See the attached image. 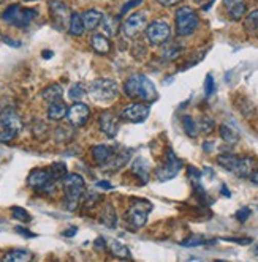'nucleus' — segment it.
<instances>
[{
	"mask_svg": "<svg viewBox=\"0 0 258 262\" xmlns=\"http://www.w3.org/2000/svg\"><path fill=\"white\" fill-rule=\"evenodd\" d=\"M124 92L128 98L140 100L143 103H152L157 100L155 85L144 74H132L124 84Z\"/></svg>",
	"mask_w": 258,
	"mask_h": 262,
	"instance_id": "obj_1",
	"label": "nucleus"
},
{
	"mask_svg": "<svg viewBox=\"0 0 258 262\" xmlns=\"http://www.w3.org/2000/svg\"><path fill=\"white\" fill-rule=\"evenodd\" d=\"M65 204L68 210H75L86 194V183L84 179L78 174H67L62 179Z\"/></svg>",
	"mask_w": 258,
	"mask_h": 262,
	"instance_id": "obj_2",
	"label": "nucleus"
},
{
	"mask_svg": "<svg viewBox=\"0 0 258 262\" xmlns=\"http://www.w3.org/2000/svg\"><path fill=\"white\" fill-rule=\"evenodd\" d=\"M119 87L117 82L108 78H100L89 85V95L97 103H111L117 98Z\"/></svg>",
	"mask_w": 258,
	"mask_h": 262,
	"instance_id": "obj_3",
	"label": "nucleus"
},
{
	"mask_svg": "<svg viewBox=\"0 0 258 262\" xmlns=\"http://www.w3.org/2000/svg\"><path fill=\"white\" fill-rule=\"evenodd\" d=\"M23 129V120L13 109L0 112V142H11Z\"/></svg>",
	"mask_w": 258,
	"mask_h": 262,
	"instance_id": "obj_4",
	"label": "nucleus"
},
{
	"mask_svg": "<svg viewBox=\"0 0 258 262\" xmlns=\"http://www.w3.org/2000/svg\"><path fill=\"white\" fill-rule=\"evenodd\" d=\"M38 16V11L33 8H24L21 5H10L4 13H2V19L14 27L24 29L30 26V23Z\"/></svg>",
	"mask_w": 258,
	"mask_h": 262,
	"instance_id": "obj_5",
	"label": "nucleus"
},
{
	"mask_svg": "<svg viewBox=\"0 0 258 262\" xmlns=\"http://www.w3.org/2000/svg\"><path fill=\"white\" fill-rule=\"evenodd\" d=\"M151 209H152L151 202H147L144 199H135L133 204H132V207L127 210V215H125L127 224L133 231L141 229L147 223V216H149Z\"/></svg>",
	"mask_w": 258,
	"mask_h": 262,
	"instance_id": "obj_6",
	"label": "nucleus"
},
{
	"mask_svg": "<svg viewBox=\"0 0 258 262\" xmlns=\"http://www.w3.org/2000/svg\"><path fill=\"white\" fill-rule=\"evenodd\" d=\"M200 24V17L196 11L190 7H182L176 11V33L179 36L192 35Z\"/></svg>",
	"mask_w": 258,
	"mask_h": 262,
	"instance_id": "obj_7",
	"label": "nucleus"
},
{
	"mask_svg": "<svg viewBox=\"0 0 258 262\" xmlns=\"http://www.w3.org/2000/svg\"><path fill=\"white\" fill-rule=\"evenodd\" d=\"M56 182L57 180L51 174L49 167L48 169H35L27 177V185L30 188H33L38 193H46V194H51L56 190Z\"/></svg>",
	"mask_w": 258,
	"mask_h": 262,
	"instance_id": "obj_8",
	"label": "nucleus"
},
{
	"mask_svg": "<svg viewBox=\"0 0 258 262\" xmlns=\"http://www.w3.org/2000/svg\"><path fill=\"white\" fill-rule=\"evenodd\" d=\"M182 169V161L174 155V152L171 148L167 150V160H165V164L160 166L155 171V177L158 182H168L171 179H174L179 171Z\"/></svg>",
	"mask_w": 258,
	"mask_h": 262,
	"instance_id": "obj_9",
	"label": "nucleus"
},
{
	"mask_svg": "<svg viewBox=\"0 0 258 262\" xmlns=\"http://www.w3.org/2000/svg\"><path fill=\"white\" fill-rule=\"evenodd\" d=\"M147 27V13L136 11L132 16H128L122 24V33L127 38H138L140 33Z\"/></svg>",
	"mask_w": 258,
	"mask_h": 262,
	"instance_id": "obj_10",
	"label": "nucleus"
},
{
	"mask_svg": "<svg viewBox=\"0 0 258 262\" xmlns=\"http://www.w3.org/2000/svg\"><path fill=\"white\" fill-rule=\"evenodd\" d=\"M170 36H171V27L165 21H154L146 27V38L154 46L168 41Z\"/></svg>",
	"mask_w": 258,
	"mask_h": 262,
	"instance_id": "obj_11",
	"label": "nucleus"
},
{
	"mask_svg": "<svg viewBox=\"0 0 258 262\" xmlns=\"http://www.w3.org/2000/svg\"><path fill=\"white\" fill-rule=\"evenodd\" d=\"M49 13L52 17V23L56 26V29L59 30H65L68 29V23H70V8L67 4H64L62 0H51L49 2Z\"/></svg>",
	"mask_w": 258,
	"mask_h": 262,
	"instance_id": "obj_12",
	"label": "nucleus"
},
{
	"mask_svg": "<svg viewBox=\"0 0 258 262\" xmlns=\"http://www.w3.org/2000/svg\"><path fill=\"white\" fill-rule=\"evenodd\" d=\"M68 119V123L75 128H80L83 125L87 123L89 117H90V107L81 101H75V104H71L68 109H67V116Z\"/></svg>",
	"mask_w": 258,
	"mask_h": 262,
	"instance_id": "obj_13",
	"label": "nucleus"
},
{
	"mask_svg": "<svg viewBox=\"0 0 258 262\" xmlns=\"http://www.w3.org/2000/svg\"><path fill=\"white\" fill-rule=\"evenodd\" d=\"M147 117H149V106L144 103H132L121 112V119L132 123H143Z\"/></svg>",
	"mask_w": 258,
	"mask_h": 262,
	"instance_id": "obj_14",
	"label": "nucleus"
},
{
	"mask_svg": "<svg viewBox=\"0 0 258 262\" xmlns=\"http://www.w3.org/2000/svg\"><path fill=\"white\" fill-rule=\"evenodd\" d=\"M98 126L102 129V133L106 135L108 138H114L119 131V122L116 116L109 111H103L98 117Z\"/></svg>",
	"mask_w": 258,
	"mask_h": 262,
	"instance_id": "obj_15",
	"label": "nucleus"
},
{
	"mask_svg": "<svg viewBox=\"0 0 258 262\" xmlns=\"http://www.w3.org/2000/svg\"><path fill=\"white\" fill-rule=\"evenodd\" d=\"M114 152H116L114 147H109V145H105V144L92 147V157H94L95 163L98 166H102V167H105L109 163V160L113 158Z\"/></svg>",
	"mask_w": 258,
	"mask_h": 262,
	"instance_id": "obj_16",
	"label": "nucleus"
},
{
	"mask_svg": "<svg viewBox=\"0 0 258 262\" xmlns=\"http://www.w3.org/2000/svg\"><path fill=\"white\" fill-rule=\"evenodd\" d=\"M253 164H255V161L249 157H243V158L237 157V161H236L231 172L241 179H249L253 172Z\"/></svg>",
	"mask_w": 258,
	"mask_h": 262,
	"instance_id": "obj_17",
	"label": "nucleus"
},
{
	"mask_svg": "<svg viewBox=\"0 0 258 262\" xmlns=\"http://www.w3.org/2000/svg\"><path fill=\"white\" fill-rule=\"evenodd\" d=\"M132 157V152L128 150V148H116V152L113 155V158L109 160V163L105 166V169H109V171H119L122 166L127 164V161L130 160Z\"/></svg>",
	"mask_w": 258,
	"mask_h": 262,
	"instance_id": "obj_18",
	"label": "nucleus"
},
{
	"mask_svg": "<svg viewBox=\"0 0 258 262\" xmlns=\"http://www.w3.org/2000/svg\"><path fill=\"white\" fill-rule=\"evenodd\" d=\"M224 7L233 21H239L246 14V0H224Z\"/></svg>",
	"mask_w": 258,
	"mask_h": 262,
	"instance_id": "obj_19",
	"label": "nucleus"
},
{
	"mask_svg": "<svg viewBox=\"0 0 258 262\" xmlns=\"http://www.w3.org/2000/svg\"><path fill=\"white\" fill-rule=\"evenodd\" d=\"M83 16V24H84V29L92 32V30H95L98 26H102V21H103V13L100 10H95V8H92V10H87L84 11Z\"/></svg>",
	"mask_w": 258,
	"mask_h": 262,
	"instance_id": "obj_20",
	"label": "nucleus"
},
{
	"mask_svg": "<svg viewBox=\"0 0 258 262\" xmlns=\"http://www.w3.org/2000/svg\"><path fill=\"white\" fill-rule=\"evenodd\" d=\"M90 46H92V49H94L100 55H106L109 52V49H111V43H109V40L106 38L105 35H102V33L92 35Z\"/></svg>",
	"mask_w": 258,
	"mask_h": 262,
	"instance_id": "obj_21",
	"label": "nucleus"
},
{
	"mask_svg": "<svg viewBox=\"0 0 258 262\" xmlns=\"http://www.w3.org/2000/svg\"><path fill=\"white\" fill-rule=\"evenodd\" d=\"M132 171L133 174L141 180V183H147V180H149V164H147V161L141 157H138L133 164H132Z\"/></svg>",
	"mask_w": 258,
	"mask_h": 262,
	"instance_id": "obj_22",
	"label": "nucleus"
},
{
	"mask_svg": "<svg viewBox=\"0 0 258 262\" xmlns=\"http://www.w3.org/2000/svg\"><path fill=\"white\" fill-rule=\"evenodd\" d=\"M100 221L109 229H116L117 228V215H116V210H114V207L111 204H106L103 207Z\"/></svg>",
	"mask_w": 258,
	"mask_h": 262,
	"instance_id": "obj_23",
	"label": "nucleus"
},
{
	"mask_svg": "<svg viewBox=\"0 0 258 262\" xmlns=\"http://www.w3.org/2000/svg\"><path fill=\"white\" fill-rule=\"evenodd\" d=\"M67 106L62 100L59 101H54V103H49V107H48V119L49 120H54V122H57V120H62L65 116H67Z\"/></svg>",
	"mask_w": 258,
	"mask_h": 262,
	"instance_id": "obj_24",
	"label": "nucleus"
},
{
	"mask_svg": "<svg viewBox=\"0 0 258 262\" xmlns=\"http://www.w3.org/2000/svg\"><path fill=\"white\" fill-rule=\"evenodd\" d=\"M62 93H64V90L59 84H51L42 92V98L48 103H54V101L62 100Z\"/></svg>",
	"mask_w": 258,
	"mask_h": 262,
	"instance_id": "obj_25",
	"label": "nucleus"
},
{
	"mask_svg": "<svg viewBox=\"0 0 258 262\" xmlns=\"http://www.w3.org/2000/svg\"><path fill=\"white\" fill-rule=\"evenodd\" d=\"M84 24H83V16L80 13H71L70 16V23H68V32L70 35H75V36H80L84 33Z\"/></svg>",
	"mask_w": 258,
	"mask_h": 262,
	"instance_id": "obj_26",
	"label": "nucleus"
},
{
	"mask_svg": "<svg viewBox=\"0 0 258 262\" xmlns=\"http://www.w3.org/2000/svg\"><path fill=\"white\" fill-rule=\"evenodd\" d=\"M244 30L250 36H258V10H253L246 16Z\"/></svg>",
	"mask_w": 258,
	"mask_h": 262,
	"instance_id": "obj_27",
	"label": "nucleus"
},
{
	"mask_svg": "<svg viewBox=\"0 0 258 262\" xmlns=\"http://www.w3.org/2000/svg\"><path fill=\"white\" fill-rule=\"evenodd\" d=\"M106 248L111 251L113 256H116L119 259H130V251H128V248L124 245V243H121V242L111 240L106 245Z\"/></svg>",
	"mask_w": 258,
	"mask_h": 262,
	"instance_id": "obj_28",
	"label": "nucleus"
},
{
	"mask_svg": "<svg viewBox=\"0 0 258 262\" xmlns=\"http://www.w3.org/2000/svg\"><path fill=\"white\" fill-rule=\"evenodd\" d=\"M32 259V253L26 250H13L4 256L5 262H26Z\"/></svg>",
	"mask_w": 258,
	"mask_h": 262,
	"instance_id": "obj_29",
	"label": "nucleus"
},
{
	"mask_svg": "<svg viewBox=\"0 0 258 262\" xmlns=\"http://www.w3.org/2000/svg\"><path fill=\"white\" fill-rule=\"evenodd\" d=\"M220 138H222L230 145H234L239 141V135L236 133V131L231 126H228V125H222V126H220Z\"/></svg>",
	"mask_w": 258,
	"mask_h": 262,
	"instance_id": "obj_30",
	"label": "nucleus"
},
{
	"mask_svg": "<svg viewBox=\"0 0 258 262\" xmlns=\"http://www.w3.org/2000/svg\"><path fill=\"white\" fill-rule=\"evenodd\" d=\"M84 95H86V89L80 82L78 84H73L70 87V90H68V97L73 101H81L84 98Z\"/></svg>",
	"mask_w": 258,
	"mask_h": 262,
	"instance_id": "obj_31",
	"label": "nucleus"
},
{
	"mask_svg": "<svg viewBox=\"0 0 258 262\" xmlns=\"http://www.w3.org/2000/svg\"><path fill=\"white\" fill-rule=\"evenodd\" d=\"M49 171L56 180H62L67 176V166L64 163H54V164H51Z\"/></svg>",
	"mask_w": 258,
	"mask_h": 262,
	"instance_id": "obj_32",
	"label": "nucleus"
},
{
	"mask_svg": "<svg viewBox=\"0 0 258 262\" xmlns=\"http://www.w3.org/2000/svg\"><path fill=\"white\" fill-rule=\"evenodd\" d=\"M182 123H184V129H186V133H187L189 136L195 138L196 133H198V125L193 122V119H192L190 116H186V117L182 119Z\"/></svg>",
	"mask_w": 258,
	"mask_h": 262,
	"instance_id": "obj_33",
	"label": "nucleus"
},
{
	"mask_svg": "<svg viewBox=\"0 0 258 262\" xmlns=\"http://www.w3.org/2000/svg\"><path fill=\"white\" fill-rule=\"evenodd\" d=\"M11 213H13V218L17 220V221H21V223H29L32 218L29 215V212L23 207H13L11 209Z\"/></svg>",
	"mask_w": 258,
	"mask_h": 262,
	"instance_id": "obj_34",
	"label": "nucleus"
},
{
	"mask_svg": "<svg viewBox=\"0 0 258 262\" xmlns=\"http://www.w3.org/2000/svg\"><path fill=\"white\" fill-rule=\"evenodd\" d=\"M198 128L203 131V133H211V131L214 129V120L209 117L201 119V122L198 123Z\"/></svg>",
	"mask_w": 258,
	"mask_h": 262,
	"instance_id": "obj_35",
	"label": "nucleus"
},
{
	"mask_svg": "<svg viewBox=\"0 0 258 262\" xmlns=\"http://www.w3.org/2000/svg\"><path fill=\"white\" fill-rule=\"evenodd\" d=\"M54 135H56V139H57L59 142H65V141H68V139L71 138V136H70V135H71L70 131H68L67 128H62V126L54 131Z\"/></svg>",
	"mask_w": 258,
	"mask_h": 262,
	"instance_id": "obj_36",
	"label": "nucleus"
},
{
	"mask_svg": "<svg viewBox=\"0 0 258 262\" xmlns=\"http://www.w3.org/2000/svg\"><path fill=\"white\" fill-rule=\"evenodd\" d=\"M214 90H215L214 78L211 76V74H208V76H206V81H205V93H206V97H208V98L212 95Z\"/></svg>",
	"mask_w": 258,
	"mask_h": 262,
	"instance_id": "obj_37",
	"label": "nucleus"
},
{
	"mask_svg": "<svg viewBox=\"0 0 258 262\" xmlns=\"http://www.w3.org/2000/svg\"><path fill=\"white\" fill-rule=\"evenodd\" d=\"M205 243H208L205 238H201V237H192L189 240H184L181 245H184V247H196V245H205Z\"/></svg>",
	"mask_w": 258,
	"mask_h": 262,
	"instance_id": "obj_38",
	"label": "nucleus"
},
{
	"mask_svg": "<svg viewBox=\"0 0 258 262\" xmlns=\"http://www.w3.org/2000/svg\"><path fill=\"white\" fill-rule=\"evenodd\" d=\"M143 4V0H130V2H127L124 7H122V10H121V14L124 16L125 13H128L132 8H135V7H138V5H141Z\"/></svg>",
	"mask_w": 258,
	"mask_h": 262,
	"instance_id": "obj_39",
	"label": "nucleus"
},
{
	"mask_svg": "<svg viewBox=\"0 0 258 262\" xmlns=\"http://www.w3.org/2000/svg\"><path fill=\"white\" fill-rule=\"evenodd\" d=\"M249 216H250V209H247V207H244V209H241V210H237V212H236V220H237V221H241V223H244Z\"/></svg>",
	"mask_w": 258,
	"mask_h": 262,
	"instance_id": "obj_40",
	"label": "nucleus"
},
{
	"mask_svg": "<svg viewBox=\"0 0 258 262\" xmlns=\"http://www.w3.org/2000/svg\"><path fill=\"white\" fill-rule=\"evenodd\" d=\"M17 234H23L24 237H27V238H33V237H36V234H33V232H30L29 229H26V228H21V226H17L16 229H14Z\"/></svg>",
	"mask_w": 258,
	"mask_h": 262,
	"instance_id": "obj_41",
	"label": "nucleus"
},
{
	"mask_svg": "<svg viewBox=\"0 0 258 262\" xmlns=\"http://www.w3.org/2000/svg\"><path fill=\"white\" fill-rule=\"evenodd\" d=\"M155 2L163 5V7H174L181 2V0H155Z\"/></svg>",
	"mask_w": 258,
	"mask_h": 262,
	"instance_id": "obj_42",
	"label": "nucleus"
},
{
	"mask_svg": "<svg viewBox=\"0 0 258 262\" xmlns=\"http://www.w3.org/2000/svg\"><path fill=\"white\" fill-rule=\"evenodd\" d=\"M97 186H100V188H105V190H111V188H113V185L109 183V182H105V180L98 182V183H97Z\"/></svg>",
	"mask_w": 258,
	"mask_h": 262,
	"instance_id": "obj_43",
	"label": "nucleus"
},
{
	"mask_svg": "<svg viewBox=\"0 0 258 262\" xmlns=\"http://www.w3.org/2000/svg\"><path fill=\"white\" fill-rule=\"evenodd\" d=\"M76 232H78V229H76V228H71V229H67V231L64 232V235H65V237H73Z\"/></svg>",
	"mask_w": 258,
	"mask_h": 262,
	"instance_id": "obj_44",
	"label": "nucleus"
},
{
	"mask_svg": "<svg viewBox=\"0 0 258 262\" xmlns=\"http://www.w3.org/2000/svg\"><path fill=\"white\" fill-rule=\"evenodd\" d=\"M4 41H5V43H8V45H11L13 48H19V46H21V43H19V41H13V40H10V38H4Z\"/></svg>",
	"mask_w": 258,
	"mask_h": 262,
	"instance_id": "obj_45",
	"label": "nucleus"
},
{
	"mask_svg": "<svg viewBox=\"0 0 258 262\" xmlns=\"http://www.w3.org/2000/svg\"><path fill=\"white\" fill-rule=\"evenodd\" d=\"M95 247H98L100 250H105V248H106V245H105V240H103V238H98V240H95Z\"/></svg>",
	"mask_w": 258,
	"mask_h": 262,
	"instance_id": "obj_46",
	"label": "nucleus"
},
{
	"mask_svg": "<svg viewBox=\"0 0 258 262\" xmlns=\"http://www.w3.org/2000/svg\"><path fill=\"white\" fill-rule=\"evenodd\" d=\"M250 180H252V183L258 185V169H256L255 172H252V176H250Z\"/></svg>",
	"mask_w": 258,
	"mask_h": 262,
	"instance_id": "obj_47",
	"label": "nucleus"
},
{
	"mask_svg": "<svg viewBox=\"0 0 258 262\" xmlns=\"http://www.w3.org/2000/svg\"><path fill=\"white\" fill-rule=\"evenodd\" d=\"M43 57H45V59L52 57V52H51V51H45V52H43Z\"/></svg>",
	"mask_w": 258,
	"mask_h": 262,
	"instance_id": "obj_48",
	"label": "nucleus"
},
{
	"mask_svg": "<svg viewBox=\"0 0 258 262\" xmlns=\"http://www.w3.org/2000/svg\"><path fill=\"white\" fill-rule=\"evenodd\" d=\"M195 4H198V5H205L206 2H209V0H193Z\"/></svg>",
	"mask_w": 258,
	"mask_h": 262,
	"instance_id": "obj_49",
	"label": "nucleus"
},
{
	"mask_svg": "<svg viewBox=\"0 0 258 262\" xmlns=\"http://www.w3.org/2000/svg\"><path fill=\"white\" fill-rule=\"evenodd\" d=\"M222 194H225V196H228V198H230V191L227 190V186H222Z\"/></svg>",
	"mask_w": 258,
	"mask_h": 262,
	"instance_id": "obj_50",
	"label": "nucleus"
},
{
	"mask_svg": "<svg viewBox=\"0 0 258 262\" xmlns=\"http://www.w3.org/2000/svg\"><path fill=\"white\" fill-rule=\"evenodd\" d=\"M24 2H35V0H24Z\"/></svg>",
	"mask_w": 258,
	"mask_h": 262,
	"instance_id": "obj_51",
	"label": "nucleus"
},
{
	"mask_svg": "<svg viewBox=\"0 0 258 262\" xmlns=\"http://www.w3.org/2000/svg\"><path fill=\"white\" fill-rule=\"evenodd\" d=\"M256 254H258V247H256Z\"/></svg>",
	"mask_w": 258,
	"mask_h": 262,
	"instance_id": "obj_52",
	"label": "nucleus"
},
{
	"mask_svg": "<svg viewBox=\"0 0 258 262\" xmlns=\"http://www.w3.org/2000/svg\"><path fill=\"white\" fill-rule=\"evenodd\" d=\"M0 4H2V0H0Z\"/></svg>",
	"mask_w": 258,
	"mask_h": 262,
	"instance_id": "obj_53",
	"label": "nucleus"
}]
</instances>
